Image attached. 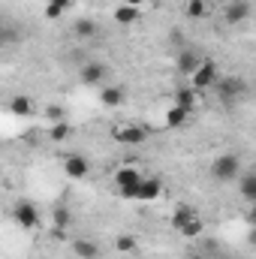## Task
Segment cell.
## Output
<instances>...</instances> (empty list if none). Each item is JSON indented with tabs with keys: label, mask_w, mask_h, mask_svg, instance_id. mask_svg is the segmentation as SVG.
<instances>
[{
	"label": "cell",
	"mask_w": 256,
	"mask_h": 259,
	"mask_svg": "<svg viewBox=\"0 0 256 259\" xmlns=\"http://www.w3.org/2000/svg\"><path fill=\"white\" fill-rule=\"evenodd\" d=\"M241 172V160L235 154H217V160L211 163V178L226 184V181H235Z\"/></svg>",
	"instance_id": "6da1fadb"
},
{
	"label": "cell",
	"mask_w": 256,
	"mask_h": 259,
	"mask_svg": "<svg viewBox=\"0 0 256 259\" xmlns=\"http://www.w3.org/2000/svg\"><path fill=\"white\" fill-rule=\"evenodd\" d=\"M217 81H220V69H217L214 61H202V66L190 75V84L196 91H208V88H214Z\"/></svg>",
	"instance_id": "7a4b0ae2"
},
{
	"label": "cell",
	"mask_w": 256,
	"mask_h": 259,
	"mask_svg": "<svg viewBox=\"0 0 256 259\" xmlns=\"http://www.w3.org/2000/svg\"><path fill=\"white\" fill-rule=\"evenodd\" d=\"M214 88H217V94H220L223 103H232V100H238V97L247 91V81L238 78V75H226V78H220Z\"/></svg>",
	"instance_id": "3957f363"
},
{
	"label": "cell",
	"mask_w": 256,
	"mask_h": 259,
	"mask_svg": "<svg viewBox=\"0 0 256 259\" xmlns=\"http://www.w3.org/2000/svg\"><path fill=\"white\" fill-rule=\"evenodd\" d=\"M12 217H15V223L24 226V229H36V226H39V214H36L33 202H18V205L12 208Z\"/></svg>",
	"instance_id": "277c9868"
},
{
	"label": "cell",
	"mask_w": 256,
	"mask_h": 259,
	"mask_svg": "<svg viewBox=\"0 0 256 259\" xmlns=\"http://www.w3.org/2000/svg\"><path fill=\"white\" fill-rule=\"evenodd\" d=\"M112 139L121 142V145H142L148 139V130L145 127H115L112 130Z\"/></svg>",
	"instance_id": "5b68a950"
},
{
	"label": "cell",
	"mask_w": 256,
	"mask_h": 259,
	"mask_svg": "<svg viewBox=\"0 0 256 259\" xmlns=\"http://www.w3.org/2000/svg\"><path fill=\"white\" fill-rule=\"evenodd\" d=\"M78 78H81V84H100V81H106V64H100V61H88V64L81 66Z\"/></svg>",
	"instance_id": "8992f818"
},
{
	"label": "cell",
	"mask_w": 256,
	"mask_h": 259,
	"mask_svg": "<svg viewBox=\"0 0 256 259\" xmlns=\"http://www.w3.org/2000/svg\"><path fill=\"white\" fill-rule=\"evenodd\" d=\"M142 172H136L133 166H121L118 172H115V184H118V190H127V187H139L142 184Z\"/></svg>",
	"instance_id": "52a82bcc"
},
{
	"label": "cell",
	"mask_w": 256,
	"mask_h": 259,
	"mask_svg": "<svg viewBox=\"0 0 256 259\" xmlns=\"http://www.w3.org/2000/svg\"><path fill=\"white\" fill-rule=\"evenodd\" d=\"M202 61H205V58H199V55H196V52H193V49H184V52H181V55H178V72H181V75H187V78H190L193 72H196V69H199V66H202Z\"/></svg>",
	"instance_id": "ba28073f"
},
{
	"label": "cell",
	"mask_w": 256,
	"mask_h": 259,
	"mask_svg": "<svg viewBox=\"0 0 256 259\" xmlns=\"http://www.w3.org/2000/svg\"><path fill=\"white\" fill-rule=\"evenodd\" d=\"M247 15H250V3H247V0H232V3L226 6V12H223V18H226L229 24H241Z\"/></svg>",
	"instance_id": "9c48e42d"
},
{
	"label": "cell",
	"mask_w": 256,
	"mask_h": 259,
	"mask_svg": "<svg viewBox=\"0 0 256 259\" xmlns=\"http://www.w3.org/2000/svg\"><path fill=\"white\" fill-rule=\"evenodd\" d=\"M160 193H163V184H160V178H142L136 199H139V202H154Z\"/></svg>",
	"instance_id": "30bf717a"
},
{
	"label": "cell",
	"mask_w": 256,
	"mask_h": 259,
	"mask_svg": "<svg viewBox=\"0 0 256 259\" xmlns=\"http://www.w3.org/2000/svg\"><path fill=\"white\" fill-rule=\"evenodd\" d=\"M100 100H103L106 109H118V106L127 100V91H124L121 84H109V88H103V97H100Z\"/></svg>",
	"instance_id": "8fae6325"
},
{
	"label": "cell",
	"mask_w": 256,
	"mask_h": 259,
	"mask_svg": "<svg viewBox=\"0 0 256 259\" xmlns=\"http://www.w3.org/2000/svg\"><path fill=\"white\" fill-rule=\"evenodd\" d=\"M72 253L78 259H100V244L88 241V238H75L72 241Z\"/></svg>",
	"instance_id": "7c38bea8"
},
{
	"label": "cell",
	"mask_w": 256,
	"mask_h": 259,
	"mask_svg": "<svg viewBox=\"0 0 256 259\" xmlns=\"http://www.w3.org/2000/svg\"><path fill=\"white\" fill-rule=\"evenodd\" d=\"M64 169H66V175H69V178H84L91 166H88V160H84L81 154H69V157H66V163H64Z\"/></svg>",
	"instance_id": "4fadbf2b"
},
{
	"label": "cell",
	"mask_w": 256,
	"mask_h": 259,
	"mask_svg": "<svg viewBox=\"0 0 256 259\" xmlns=\"http://www.w3.org/2000/svg\"><path fill=\"white\" fill-rule=\"evenodd\" d=\"M196 103H199V91H196L193 84H187V88H178V94H175V106H181V109L193 112V109H196Z\"/></svg>",
	"instance_id": "5bb4252c"
},
{
	"label": "cell",
	"mask_w": 256,
	"mask_h": 259,
	"mask_svg": "<svg viewBox=\"0 0 256 259\" xmlns=\"http://www.w3.org/2000/svg\"><path fill=\"white\" fill-rule=\"evenodd\" d=\"M72 33H75L78 39H94V36L100 33V27H97L94 18H78V21L72 24Z\"/></svg>",
	"instance_id": "9a60e30c"
},
{
	"label": "cell",
	"mask_w": 256,
	"mask_h": 259,
	"mask_svg": "<svg viewBox=\"0 0 256 259\" xmlns=\"http://www.w3.org/2000/svg\"><path fill=\"white\" fill-rule=\"evenodd\" d=\"M139 6H127V3H121L118 9H115V21L118 24H133V21H139Z\"/></svg>",
	"instance_id": "2e32d148"
},
{
	"label": "cell",
	"mask_w": 256,
	"mask_h": 259,
	"mask_svg": "<svg viewBox=\"0 0 256 259\" xmlns=\"http://www.w3.org/2000/svg\"><path fill=\"white\" fill-rule=\"evenodd\" d=\"M193 217H199V214L193 211L190 205H178V208H175V214H172V226H175V229H181L184 223H190Z\"/></svg>",
	"instance_id": "e0dca14e"
},
{
	"label": "cell",
	"mask_w": 256,
	"mask_h": 259,
	"mask_svg": "<svg viewBox=\"0 0 256 259\" xmlns=\"http://www.w3.org/2000/svg\"><path fill=\"white\" fill-rule=\"evenodd\" d=\"M187 118H190L187 109H181V106H169V112H166V127H181Z\"/></svg>",
	"instance_id": "ac0fdd59"
},
{
	"label": "cell",
	"mask_w": 256,
	"mask_h": 259,
	"mask_svg": "<svg viewBox=\"0 0 256 259\" xmlns=\"http://www.w3.org/2000/svg\"><path fill=\"white\" fill-rule=\"evenodd\" d=\"M241 196L247 199V202H253L256 205V172H250V175H241Z\"/></svg>",
	"instance_id": "d6986e66"
},
{
	"label": "cell",
	"mask_w": 256,
	"mask_h": 259,
	"mask_svg": "<svg viewBox=\"0 0 256 259\" xmlns=\"http://www.w3.org/2000/svg\"><path fill=\"white\" fill-rule=\"evenodd\" d=\"M69 136H72V127H69L66 121H58V124L49 127V139H52V142H66Z\"/></svg>",
	"instance_id": "ffe728a7"
},
{
	"label": "cell",
	"mask_w": 256,
	"mask_h": 259,
	"mask_svg": "<svg viewBox=\"0 0 256 259\" xmlns=\"http://www.w3.org/2000/svg\"><path fill=\"white\" fill-rule=\"evenodd\" d=\"M9 109H12V115H30L33 112V103H30V97H12Z\"/></svg>",
	"instance_id": "44dd1931"
},
{
	"label": "cell",
	"mask_w": 256,
	"mask_h": 259,
	"mask_svg": "<svg viewBox=\"0 0 256 259\" xmlns=\"http://www.w3.org/2000/svg\"><path fill=\"white\" fill-rule=\"evenodd\" d=\"M202 229H205V223H202L199 217H193L190 223H184V226H181L178 232H181L184 238H196V235H202Z\"/></svg>",
	"instance_id": "7402d4cb"
},
{
	"label": "cell",
	"mask_w": 256,
	"mask_h": 259,
	"mask_svg": "<svg viewBox=\"0 0 256 259\" xmlns=\"http://www.w3.org/2000/svg\"><path fill=\"white\" fill-rule=\"evenodd\" d=\"M55 226H58V229L72 226V214H69V208H66V205H58V208H55Z\"/></svg>",
	"instance_id": "603a6c76"
},
{
	"label": "cell",
	"mask_w": 256,
	"mask_h": 259,
	"mask_svg": "<svg viewBox=\"0 0 256 259\" xmlns=\"http://www.w3.org/2000/svg\"><path fill=\"white\" fill-rule=\"evenodd\" d=\"M187 15H190V18H205V15H208V3H205V0H190V3H187Z\"/></svg>",
	"instance_id": "cb8c5ba5"
},
{
	"label": "cell",
	"mask_w": 256,
	"mask_h": 259,
	"mask_svg": "<svg viewBox=\"0 0 256 259\" xmlns=\"http://www.w3.org/2000/svg\"><path fill=\"white\" fill-rule=\"evenodd\" d=\"M115 247H118L121 253H136V247H139V244H136V238H133V235H118Z\"/></svg>",
	"instance_id": "d4e9b609"
},
{
	"label": "cell",
	"mask_w": 256,
	"mask_h": 259,
	"mask_svg": "<svg viewBox=\"0 0 256 259\" xmlns=\"http://www.w3.org/2000/svg\"><path fill=\"white\" fill-rule=\"evenodd\" d=\"M46 118H49L52 124H58V121H64V109H61V106H49V109H46Z\"/></svg>",
	"instance_id": "484cf974"
},
{
	"label": "cell",
	"mask_w": 256,
	"mask_h": 259,
	"mask_svg": "<svg viewBox=\"0 0 256 259\" xmlns=\"http://www.w3.org/2000/svg\"><path fill=\"white\" fill-rule=\"evenodd\" d=\"M64 15V6H58V3H46V18H61Z\"/></svg>",
	"instance_id": "4316f807"
},
{
	"label": "cell",
	"mask_w": 256,
	"mask_h": 259,
	"mask_svg": "<svg viewBox=\"0 0 256 259\" xmlns=\"http://www.w3.org/2000/svg\"><path fill=\"white\" fill-rule=\"evenodd\" d=\"M49 3H58V6H64V9H69V6H72V0H49Z\"/></svg>",
	"instance_id": "83f0119b"
},
{
	"label": "cell",
	"mask_w": 256,
	"mask_h": 259,
	"mask_svg": "<svg viewBox=\"0 0 256 259\" xmlns=\"http://www.w3.org/2000/svg\"><path fill=\"white\" fill-rule=\"evenodd\" d=\"M247 220H250V226H256V205L250 208V214H247Z\"/></svg>",
	"instance_id": "f1b7e54d"
},
{
	"label": "cell",
	"mask_w": 256,
	"mask_h": 259,
	"mask_svg": "<svg viewBox=\"0 0 256 259\" xmlns=\"http://www.w3.org/2000/svg\"><path fill=\"white\" fill-rule=\"evenodd\" d=\"M121 3H127V6H142L145 0H121Z\"/></svg>",
	"instance_id": "f546056e"
},
{
	"label": "cell",
	"mask_w": 256,
	"mask_h": 259,
	"mask_svg": "<svg viewBox=\"0 0 256 259\" xmlns=\"http://www.w3.org/2000/svg\"><path fill=\"white\" fill-rule=\"evenodd\" d=\"M250 247H256V226L250 229Z\"/></svg>",
	"instance_id": "4dcf8cb0"
},
{
	"label": "cell",
	"mask_w": 256,
	"mask_h": 259,
	"mask_svg": "<svg viewBox=\"0 0 256 259\" xmlns=\"http://www.w3.org/2000/svg\"><path fill=\"white\" fill-rule=\"evenodd\" d=\"M187 259H205V256H202V253H190Z\"/></svg>",
	"instance_id": "1f68e13d"
}]
</instances>
